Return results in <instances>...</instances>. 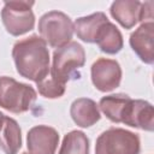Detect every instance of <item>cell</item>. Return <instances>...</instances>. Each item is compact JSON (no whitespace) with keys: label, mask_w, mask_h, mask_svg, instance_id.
<instances>
[{"label":"cell","mask_w":154,"mask_h":154,"mask_svg":"<svg viewBox=\"0 0 154 154\" xmlns=\"http://www.w3.org/2000/svg\"><path fill=\"white\" fill-rule=\"evenodd\" d=\"M17 72L35 83L45 79L49 72V52L47 43L38 36L17 41L12 49Z\"/></svg>","instance_id":"6da1fadb"},{"label":"cell","mask_w":154,"mask_h":154,"mask_svg":"<svg viewBox=\"0 0 154 154\" xmlns=\"http://www.w3.org/2000/svg\"><path fill=\"white\" fill-rule=\"evenodd\" d=\"M84 63L85 53L83 47L77 42L71 41L54 51L51 77L59 83L66 84L67 81L78 76V70Z\"/></svg>","instance_id":"7a4b0ae2"},{"label":"cell","mask_w":154,"mask_h":154,"mask_svg":"<svg viewBox=\"0 0 154 154\" xmlns=\"http://www.w3.org/2000/svg\"><path fill=\"white\" fill-rule=\"evenodd\" d=\"M36 100L35 89L25 83L2 76L0 77V107L12 113L26 112Z\"/></svg>","instance_id":"3957f363"},{"label":"cell","mask_w":154,"mask_h":154,"mask_svg":"<svg viewBox=\"0 0 154 154\" xmlns=\"http://www.w3.org/2000/svg\"><path fill=\"white\" fill-rule=\"evenodd\" d=\"M38 32L41 38L51 47L60 48L71 42L73 23L64 12L49 11L40 18Z\"/></svg>","instance_id":"277c9868"},{"label":"cell","mask_w":154,"mask_h":154,"mask_svg":"<svg viewBox=\"0 0 154 154\" xmlns=\"http://www.w3.org/2000/svg\"><path fill=\"white\" fill-rule=\"evenodd\" d=\"M140 137L125 129L111 128L96 140L95 154H138Z\"/></svg>","instance_id":"5b68a950"},{"label":"cell","mask_w":154,"mask_h":154,"mask_svg":"<svg viewBox=\"0 0 154 154\" xmlns=\"http://www.w3.org/2000/svg\"><path fill=\"white\" fill-rule=\"evenodd\" d=\"M32 5L34 1H5L1 11V19L7 32L13 36H19L34 28L35 16L31 11Z\"/></svg>","instance_id":"8992f818"},{"label":"cell","mask_w":154,"mask_h":154,"mask_svg":"<svg viewBox=\"0 0 154 154\" xmlns=\"http://www.w3.org/2000/svg\"><path fill=\"white\" fill-rule=\"evenodd\" d=\"M122 79V69L118 61L113 59L99 58L91 65V81L95 88L107 93L119 87Z\"/></svg>","instance_id":"52a82bcc"},{"label":"cell","mask_w":154,"mask_h":154,"mask_svg":"<svg viewBox=\"0 0 154 154\" xmlns=\"http://www.w3.org/2000/svg\"><path fill=\"white\" fill-rule=\"evenodd\" d=\"M26 143L30 154H55L59 134L51 126L37 125L29 130Z\"/></svg>","instance_id":"ba28073f"},{"label":"cell","mask_w":154,"mask_h":154,"mask_svg":"<svg viewBox=\"0 0 154 154\" xmlns=\"http://www.w3.org/2000/svg\"><path fill=\"white\" fill-rule=\"evenodd\" d=\"M122 123L146 131H153L154 128L153 106L144 100L131 99L124 111Z\"/></svg>","instance_id":"9c48e42d"},{"label":"cell","mask_w":154,"mask_h":154,"mask_svg":"<svg viewBox=\"0 0 154 154\" xmlns=\"http://www.w3.org/2000/svg\"><path fill=\"white\" fill-rule=\"evenodd\" d=\"M154 23H142L131 35L130 46L134 52L146 64L154 63Z\"/></svg>","instance_id":"30bf717a"},{"label":"cell","mask_w":154,"mask_h":154,"mask_svg":"<svg viewBox=\"0 0 154 154\" xmlns=\"http://www.w3.org/2000/svg\"><path fill=\"white\" fill-rule=\"evenodd\" d=\"M70 114L72 120L81 128H89L101 118L96 102L87 97H79L75 100L71 105Z\"/></svg>","instance_id":"8fae6325"},{"label":"cell","mask_w":154,"mask_h":154,"mask_svg":"<svg viewBox=\"0 0 154 154\" xmlns=\"http://www.w3.org/2000/svg\"><path fill=\"white\" fill-rule=\"evenodd\" d=\"M108 22L107 16L103 12H96L87 17H81L76 19L73 24V31L77 37L88 43H95L96 35L100 28Z\"/></svg>","instance_id":"7c38bea8"},{"label":"cell","mask_w":154,"mask_h":154,"mask_svg":"<svg viewBox=\"0 0 154 154\" xmlns=\"http://www.w3.org/2000/svg\"><path fill=\"white\" fill-rule=\"evenodd\" d=\"M22 147V131L18 123L4 117L0 125V148L5 154H17Z\"/></svg>","instance_id":"4fadbf2b"},{"label":"cell","mask_w":154,"mask_h":154,"mask_svg":"<svg viewBox=\"0 0 154 154\" xmlns=\"http://www.w3.org/2000/svg\"><path fill=\"white\" fill-rule=\"evenodd\" d=\"M141 2L137 0H117L111 5L112 17L125 29H131L140 22Z\"/></svg>","instance_id":"5bb4252c"},{"label":"cell","mask_w":154,"mask_h":154,"mask_svg":"<svg viewBox=\"0 0 154 154\" xmlns=\"http://www.w3.org/2000/svg\"><path fill=\"white\" fill-rule=\"evenodd\" d=\"M95 43L103 53L116 54L123 48V36L119 29L108 20L100 28Z\"/></svg>","instance_id":"9a60e30c"},{"label":"cell","mask_w":154,"mask_h":154,"mask_svg":"<svg viewBox=\"0 0 154 154\" xmlns=\"http://www.w3.org/2000/svg\"><path fill=\"white\" fill-rule=\"evenodd\" d=\"M131 97L125 94H112L100 100L99 107L102 113L113 123H122L124 111Z\"/></svg>","instance_id":"2e32d148"},{"label":"cell","mask_w":154,"mask_h":154,"mask_svg":"<svg viewBox=\"0 0 154 154\" xmlns=\"http://www.w3.org/2000/svg\"><path fill=\"white\" fill-rule=\"evenodd\" d=\"M58 154H89V140L84 132L73 130L64 136Z\"/></svg>","instance_id":"e0dca14e"},{"label":"cell","mask_w":154,"mask_h":154,"mask_svg":"<svg viewBox=\"0 0 154 154\" xmlns=\"http://www.w3.org/2000/svg\"><path fill=\"white\" fill-rule=\"evenodd\" d=\"M36 84L38 93L47 99H57L63 96L65 93V84L57 82L51 76H47L45 79L37 82Z\"/></svg>","instance_id":"ac0fdd59"},{"label":"cell","mask_w":154,"mask_h":154,"mask_svg":"<svg viewBox=\"0 0 154 154\" xmlns=\"http://www.w3.org/2000/svg\"><path fill=\"white\" fill-rule=\"evenodd\" d=\"M140 22H142V23L153 22V1L141 2V7H140Z\"/></svg>","instance_id":"d6986e66"},{"label":"cell","mask_w":154,"mask_h":154,"mask_svg":"<svg viewBox=\"0 0 154 154\" xmlns=\"http://www.w3.org/2000/svg\"><path fill=\"white\" fill-rule=\"evenodd\" d=\"M4 117H5V116H4V114H2L1 112H0V125H1V122H2V119H4Z\"/></svg>","instance_id":"ffe728a7"},{"label":"cell","mask_w":154,"mask_h":154,"mask_svg":"<svg viewBox=\"0 0 154 154\" xmlns=\"http://www.w3.org/2000/svg\"><path fill=\"white\" fill-rule=\"evenodd\" d=\"M22 154H29V153H22Z\"/></svg>","instance_id":"44dd1931"}]
</instances>
